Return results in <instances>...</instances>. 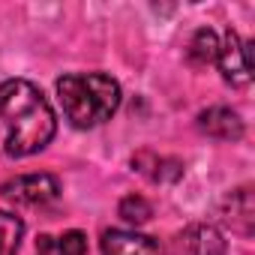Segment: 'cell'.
<instances>
[{"mask_svg": "<svg viewBox=\"0 0 255 255\" xmlns=\"http://www.w3.org/2000/svg\"><path fill=\"white\" fill-rule=\"evenodd\" d=\"M0 120L6 126L3 150L15 159L45 150L57 132L51 102L27 78H6L0 84Z\"/></svg>", "mask_w": 255, "mask_h": 255, "instance_id": "obj_1", "label": "cell"}, {"mask_svg": "<svg viewBox=\"0 0 255 255\" xmlns=\"http://www.w3.org/2000/svg\"><path fill=\"white\" fill-rule=\"evenodd\" d=\"M57 99L75 129H93L111 120V114L120 108L123 90L120 81L105 72H69L57 78Z\"/></svg>", "mask_w": 255, "mask_h": 255, "instance_id": "obj_2", "label": "cell"}, {"mask_svg": "<svg viewBox=\"0 0 255 255\" xmlns=\"http://www.w3.org/2000/svg\"><path fill=\"white\" fill-rule=\"evenodd\" d=\"M0 195L6 201H15V204H27V207H42V204H51L57 195H60V180L54 174H18L6 183H0Z\"/></svg>", "mask_w": 255, "mask_h": 255, "instance_id": "obj_3", "label": "cell"}, {"mask_svg": "<svg viewBox=\"0 0 255 255\" xmlns=\"http://www.w3.org/2000/svg\"><path fill=\"white\" fill-rule=\"evenodd\" d=\"M216 66L231 87H246L252 81V42H246L234 30H228L219 39Z\"/></svg>", "mask_w": 255, "mask_h": 255, "instance_id": "obj_4", "label": "cell"}, {"mask_svg": "<svg viewBox=\"0 0 255 255\" xmlns=\"http://www.w3.org/2000/svg\"><path fill=\"white\" fill-rule=\"evenodd\" d=\"M99 246H102V255H162L159 240L135 228H108Z\"/></svg>", "mask_w": 255, "mask_h": 255, "instance_id": "obj_5", "label": "cell"}, {"mask_svg": "<svg viewBox=\"0 0 255 255\" xmlns=\"http://www.w3.org/2000/svg\"><path fill=\"white\" fill-rule=\"evenodd\" d=\"M195 126L198 132L210 135V138H219V141H240L243 138V120L234 108L228 105H210L204 108L198 117H195Z\"/></svg>", "mask_w": 255, "mask_h": 255, "instance_id": "obj_6", "label": "cell"}, {"mask_svg": "<svg viewBox=\"0 0 255 255\" xmlns=\"http://www.w3.org/2000/svg\"><path fill=\"white\" fill-rule=\"evenodd\" d=\"M219 219H222L231 231L249 237V234H252V225H255L252 186H240V189H234L231 195H225V201L219 204Z\"/></svg>", "mask_w": 255, "mask_h": 255, "instance_id": "obj_7", "label": "cell"}, {"mask_svg": "<svg viewBox=\"0 0 255 255\" xmlns=\"http://www.w3.org/2000/svg\"><path fill=\"white\" fill-rule=\"evenodd\" d=\"M132 168L138 174H144L147 180H153V183H177L183 177V162L180 159L159 156V153H150V150L135 153L132 156Z\"/></svg>", "mask_w": 255, "mask_h": 255, "instance_id": "obj_8", "label": "cell"}, {"mask_svg": "<svg viewBox=\"0 0 255 255\" xmlns=\"http://www.w3.org/2000/svg\"><path fill=\"white\" fill-rule=\"evenodd\" d=\"M186 255H225V237L216 225H192L183 234Z\"/></svg>", "mask_w": 255, "mask_h": 255, "instance_id": "obj_9", "label": "cell"}, {"mask_svg": "<svg viewBox=\"0 0 255 255\" xmlns=\"http://www.w3.org/2000/svg\"><path fill=\"white\" fill-rule=\"evenodd\" d=\"M36 255H87V234L72 228L63 231L60 237L54 234H39L36 240Z\"/></svg>", "mask_w": 255, "mask_h": 255, "instance_id": "obj_10", "label": "cell"}, {"mask_svg": "<svg viewBox=\"0 0 255 255\" xmlns=\"http://www.w3.org/2000/svg\"><path fill=\"white\" fill-rule=\"evenodd\" d=\"M216 54H219V36H216V30L198 27V30L192 33V39L186 42V57H189V63L207 66V63H216Z\"/></svg>", "mask_w": 255, "mask_h": 255, "instance_id": "obj_11", "label": "cell"}, {"mask_svg": "<svg viewBox=\"0 0 255 255\" xmlns=\"http://www.w3.org/2000/svg\"><path fill=\"white\" fill-rule=\"evenodd\" d=\"M21 237H24L21 216H15V213L0 207V255H18Z\"/></svg>", "mask_w": 255, "mask_h": 255, "instance_id": "obj_12", "label": "cell"}, {"mask_svg": "<svg viewBox=\"0 0 255 255\" xmlns=\"http://www.w3.org/2000/svg\"><path fill=\"white\" fill-rule=\"evenodd\" d=\"M117 216L126 222V225H144V222H150V216H153V204L144 198V195H126L120 204H117Z\"/></svg>", "mask_w": 255, "mask_h": 255, "instance_id": "obj_13", "label": "cell"}]
</instances>
